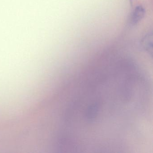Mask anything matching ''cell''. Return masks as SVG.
Here are the masks:
<instances>
[{
	"label": "cell",
	"mask_w": 153,
	"mask_h": 153,
	"mask_svg": "<svg viewBox=\"0 0 153 153\" xmlns=\"http://www.w3.org/2000/svg\"><path fill=\"white\" fill-rule=\"evenodd\" d=\"M145 15V9L142 6H137L134 9L131 17V23L137 25L144 18Z\"/></svg>",
	"instance_id": "obj_1"
}]
</instances>
